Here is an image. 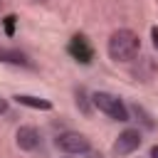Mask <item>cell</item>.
I'll return each mask as SVG.
<instances>
[{
  "label": "cell",
  "mask_w": 158,
  "mask_h": 158,
  "mask_svg": "<svg viewBox=\"0 0 158 158\" xmlns=\"http://www.w3.org/2000/svg\"><path fill=\"white\" fill-rule=\"evenodd\" d=\"M106 49H109V57H111L114 62H131V59L138 57L141 40H138V35H136L133 30H126V27H123V30L111 32Z\"/></svg>",
  "instance_id": "obj_1"
},
{
  "label": "cell",
  "mask_w": 158,
  "mask_h": 158,
  "mask_svg": "<svg viewBox=\"0 0 158 158\" xmlns=\"http://www.w3.org/2000/svg\"><path fill=\"white\" fill-rule=\"evenodd\" d=\"M91 101H94V106H96L101 114H106L109 118H114V121H128V109L123 106V101H121L118 96H114V94H109V91H96V94L91 96Z\"/></svg>",
  "instance_id": "obj_2"
},
{
  "label": "cell",
  "mask_w": 158,
  "mask_h": 158,
  "mask_svg": "<svg viewBox=\"0 0 158 158\" xmlns=\"http://www.w3.org/2000/svg\"><path fill=\"white\" fill-rule=\"evenodd\" d=\"M54 146H57L62 153H69V156H74V153H86V151L91 148L89 138H86L84 133H79V131H64V133H59L57 141H54Z\"/></svg>",
  "instance_id": "obj_3"
},
{
  "label": "cell",
  "mask_w": 158,
  "mask_h": 158,
  "mask_svg": "<svg viewBox=\"0 0 158 158\" xmlns=\"http://www.w3.org/2000/svg\"><path fill=\"white\" fill-rule=\"evenodd\" d=\"M141 146V131L138 128H126L123 133H118L116 143H114V153L116 156H128Z\"/></svg>",
  "instance_id": "obj_4"
},
{
  "label": "cell",
  "mask_w": 158,
  "mask_h": 158,
  "mask_svg": "<svg viewBox=\"0 0 158 158\" xmlns=\"http://www.w3.org/2000/svg\"><path fill=\"white\" fill-rule=\"evenodd\" d=\"M15 143L22 151H35L40 146V131L35 126H20L17 133H15Z\"/></svg>",
  "instance_id": "obj_5"
},
{
  "label": "cell",
  "mask_w": 158,
  "mask_h": 158,
  "mask_svg": "<svg viewBox=\"0 0 158 158\" xmlns=\"http://www.w3.org/2000/svg\"><path fill=\"white\" fill-rule=\"evenodd\" d=\"M15 99H17V104H25L32 109H52V104L47 99H37V96H27V94H17Z\"/></svg>",
  "instance_id": "obj_6"
},
{
  "label": "cell",
  "mask_w": 158,
  "mask_h": 158,
  "mask_svg": "<svg viewBox=\"0 0 158 158\" xmlns=\"http://www.w3.org/2000/svg\"><path fill=\"white\" fill-rule=\"evenodd\" d=\"M151 37H153V44H156V49H158V27L151 30Z\"/></svg>",
  "instance_id": "obj_7"
},
{
  "label": "cell",
  "mask_w": 158,
  "mask_h": 158,
  "mask_svg": "<svg viewBox=\"0 0 158 158\" xmlns=\"http://www.w3.org/2000/svg\"><path fill=\"white\" fill-rule=\"evenodd\" d=\"M5 59H7V49H2V47H0V62H5Z\"/></svg>",
  "instance_id": "obj_8"
},
{
  "label": "cell",
  "mask_w": 158,
  "mask_h": 158,
  "mask_svg": "<svg viewBox=\"0 0 158 158\" xmlns=\"http://www.w3.org/2000/svg\"><path fill=\"white\" fill-rule=\"evenodd\" d=\"M2 111H7V101H5V99H0V114H2Z\"/></svg>",
  "instance_id": "obj_9"
},
{
  "label": "cell",
  "mask_w": 158,
  "mask_h": 158,
  "mask_svg": "<svg viewBox=\"0 0 158 158\" xmlns=\"http://www.w3.org/2000/svg\"><path fill=\"white\" fill-rule=\"evenodd\" d=\"M151 158H158V146H153V148H151Z\"/></svg>",
  "instance_id": "obj_10"
},
{
  "label": "cell",
  "mask_w": 158,
  "mask_h": 158,
  "mask_svg": "<svg viewBox=\"0 0 158 158\" xmlns=\"http://www.w3.org/2000/svg\"><path fill=\"white\" fill-rule=\"evenodd\" d=\"M37 2H42V0H37Z\"/></svg>",
  "instance_id": "obj_11"
}]
</instances>
